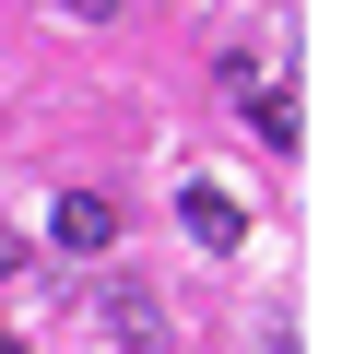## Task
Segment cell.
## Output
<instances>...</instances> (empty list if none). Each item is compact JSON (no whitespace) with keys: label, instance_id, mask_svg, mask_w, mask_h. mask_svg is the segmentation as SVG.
<instances>
[{"label":"cell","instance_id":"5b68a950","mask_svg":"<svg viewBox=\"0 0 354 354\" xmlns=\"http://www.w3.org/2000/svg\"><path fill=\"white\" fill-rule=\"evenodd\" d=\"M12 260H24V236H12V225H0V272H12Z\"/></svg>","mask_w":354,"mask_h":354},{"label":"cell","instance_id":"7a4b0ae2","mask_svg":"<svg viewBox=\"0 0 354 354\" xmlns=\"http://www.w3.org/2000/svg\"><path fill=\"white\" fill-rule=\"evenodd\" d=\"M48 236H59L71 260H106V248H118V201H106V189H59V213H48Z\"/></svg>","mask_w":354,"mask_h":354},{"label":"cell","instance_id":"6da1fadb","mask_svg":"<svg viewBox=\"0 0 354 354\" xmlns=\"http://www.w3.org/2000/svg\"><path fill=\"white\" fill-rule=\"evenodd\" d=\"M225 95L260 118V142H283V153H295V130H307V118H295V83H283V71H260V59H225Z\"/></svg>","mask_w":354,"mask_h":354},{"label":"cell","instance_id":"3957f363","mask_svg":"<svg viewBox=\"0 0 354 354\" xmlns=\"http://www.w3.org/2000/svg\"><path fill=\"white\" fill-rule=\"evenodd\" d=\"M177 225H189V248H213V260H236V248H248V213H236L225 189H189V201H177Z\"/></svg>","mask_w":354,"mask_h":354},{"label":"cell","instance_id":"8992f818","mask_svg":"<svg viewBox=\"0 0 354 354\" xmlns=\"http://www.w3.org/2000/svg\"><path fill=\"white\" fill-rule=\"evenodd\" d=\"M0 354H24V342H12V330H0Z\"/></svg>","mask_w":354,"mask_h":354},{"label":"cell","instance_id":"277c9868","mask_svg":"<svg viewBox=\"0 0 354 354\" xmlns=\"http://www.w3.org/2000/svg\"><path fill=\"white\" fill-rule=\"evenodd\" d=\"M59 12H83V24H118V12H130V0H59Z\"/></svg>","mask_w":354,"mask_h":354}]
</instances>
